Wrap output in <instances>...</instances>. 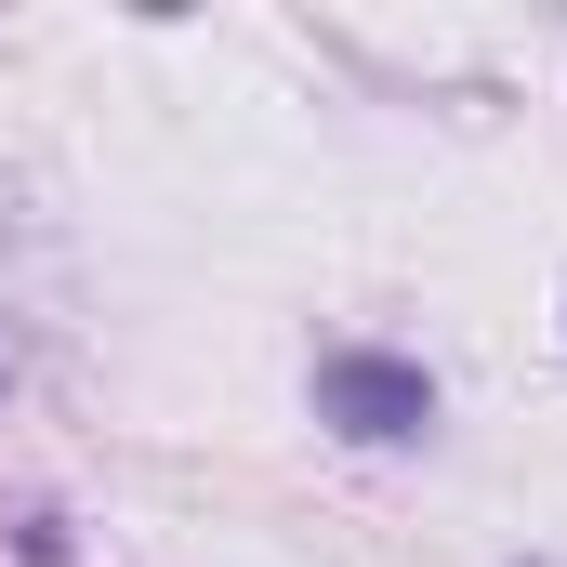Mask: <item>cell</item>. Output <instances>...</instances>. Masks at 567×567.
<instances>
[{"label": "cell", "mask_w": 567, "mask_h": 567, "mask_svg": "<svg viewBox=\"0 0 567 567\" xmlns=\"http://www.w3.org/2000/svg\"><path fill=\"white\" fill-rule=\"evenodd\" d=\"M317 423L357 435V449H410V435H435V370L383 357V343H330L317 357Z\"/></svg>", "instance_id": "6da1fadb"}]
</instances>
